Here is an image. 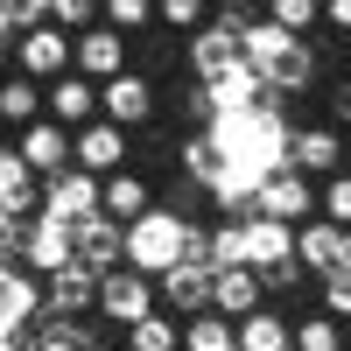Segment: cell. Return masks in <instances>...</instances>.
<instances>
[{"label":"cell","mask_w":351,"mask_h":351,"mask_svg":"<svg viewBox=\"0 0 351 351\" xmlns=\"http://www.w3.org/2000/svg\"><path fill=\"white\" fill-rule=\"evenodd\" d=\"M344 239H351V232H337L330 218H309V225L295 232V267L316 274V281H330V274L344 267Z\"/></svg>","instance_id":"cell-15"},{"label":"cell","mask_w":351,"mask_h":351,"mask_svg":"<svg viewBox=\"0 0 351 351\" xmlns=\"http://www.w3.org/2000/svg\"><path fill=\"white\" fill-rule=\"evenodd\" d=\"M302 281H309V274L295 267V260H288V267H274V274H260V288H267V295H295Z\"/></svg>","instance_id":"cell-33"},{"label":"cell","mask_w":351,"mask_h":351,"mask_svg":"<svg viewBox=\"0 0 351 351\" xmlns=\"http://www.w3.org/2000/svg\"><path fill=\"white\" fill-rule=\"evenodd\" d=\"M49 28H64V36L77 43L84 28H99V8L92 0H49Z\"/></svg>","instance_id":"cell-31"},{"label":"cell","mask_w":351,"mask_h":351,"mask_svg":"<svg viewBox=\"0 0 351 351\" xmlns=\"http://www.w3.org/2000/svg\"><path fill=\"white\" fill-rule=\"evenodd\" d=\"M71 169H84V176H120L127 169V134L112 127V120H92L84 134H71Z\"/></svg>","instance_id":"cell-13"},{"label":"cell","mask_w":351,"mask_h":351,"mask_svg":"<svg viewBox=\"0 0 351 351\" xmlns=\"http://www.w3.org/2000/svg\"><path fill=\"white\" fill-rule=\"evenodd\" d=\"M211 253H190L183 267H169L162 281H155V302H162V316H211Z\"/></svg>","instance_id":"cell-4"},{"label":"cell","mask_w":351,"mask_h":351,"mask_svg":"<svg viewBox=\"0 0 351 351\" xmlns=\"http://www.w3.org/2000/svg\"><path fill=\"white\" fill-rule=\"evenodd\" d=\"M21 267H36V281L77 267V232L56 225V218H28V232H21Z\"/></svg>","instance_id":"cell-8"},{"label":"cell","mask_w":351,"mask_h":351,"mask_svg":"<svg viewBox=\"0 0 351 351\" xmlns=\"http://www.w3.org/2000/svg\"><path fill=\"white\" fill-rule=\"evenodd\" d=\"M0 120H8L14 134H28V127H36L43 120V84H28V77H0Z\"/></svg>","instance_id":"cell-22"},{"label":"cell","mask_w":351,"mask_h":351,"mask_svg":"<svg viewBox=\"0 0 351 351\" xmlns=\"http://www.w3.org/2000/svg\"><path fill=\"white\" fill-rule=\"evenodd\" d=\"M155 28L162 36H204V28H211V8H204V0H162Z\"/></svg>","instance_id":"cell-26"},{"label":"cell","mask_w":351,"mask_h":351,"mask_svg":"<svg viewBox=\"0 0 351 351\" xmlns=\"http://www.w3.org/2000/svg\"><path fill=\"white\" fill-rule=\"evenodd\" d=\"M148 211H155L148 176H134V169L106 176V190H99V218H112V225H134V218H148Z\"/></svg>","instance_id":"cell-20"},{"label":"cell","mask_w":351,"mask_h":351,"mask_svg":"<svg viewBox=\"0 0 351 351\" xmlns=\"http://www.w3.org/2000/svg\"><path fill=\"white\" fill-rule=\"evenodd\" d=\"M99 176H84V169H64V176H49L43 183V218H56V225H92L99 218Z\"/></svg>","instance_id":"cell-6"},{"label":"cell","mask_w":351,"mask_h":351,"mask_svg":"<svg viewBox=\"0 0 351 351\" xmlns=\"http://www.w3.org/2000/svg\"><path fill=\"white\" fill-rule=\"evenodd\" d=\"M190 225L197 218H176V211H148L127 225V267L162 281L169 267H183V246H190Z\"/></svg>","instance_id":"cell-1"},{"label":"cell","mask_w":351,"mask_h":351,"mask_svg":"<svg viewBox=\"0 0 351 351\" xmlns=\"http://www.w3.org/2000/svg\"><path fill=\"white\" fill-rule=\"evenodd\" d=\"M344 351H351V330H344Z\"/></svg>","instance_id":"cell-36"},{"label":"cell","mask_w":351,"mask_h":351,"mask_svg":"<svg viewBox=\"0 0 351 351\" xmlns=\"http://www.w3.org/2000/svg\"><path fill=\"white\" fill-rule=\"evenodd\" d=\"M316 218H330L337 232H351V169H344V176H330V183L316 190Z\"/></svg>","instance_id":"cell-30"},{"label":"cell","mask_w":351,"mask_h":351,"mask_svg":"<svg viewBox=\"0 0 351 351\" xmlns=\"http://www.w3.org/2000/svg\"><path fill=\"white\" fill-rule=\"evenodd\" d=\"M43 316L49 324H84V316H99V274L92 267H64L43 281Z\"/></svg>","instance_id":"cell-10"},{"label":"cell","mask_w":351,"mask_h":351,"mask_svg":"<svg viewBox=\"0 0 351 351\" xmlns=\"http://www.w3.org/2000/svg\"><path fill=\"white\" fill-rule=\"evenodd\" d=\"M211 309L225 316V324H246V316L267 309V288H260V274H253V267H232V274H218V281H211Z\"/></svg>","instance_id":"cell-19"},{"label":"cell","mask_w":351,"mask_h":351,"mask_svg":"<svg viewBox=\"0 0 351 351\" xmlns=\"http://www.w3.org/2000/svg\"><path fill=\"white\" fill-rule=\"evenodd\" d=\"M14 77H28V84L71 77V36L64 28H28V36L14 43Z\"/></svg>","instance_id":"cell-9"},{"label":"cell","mask_w":351,"mask_h":351,"mask_svg":"<svg viewBox=\"0 0 351 351\" xmlns=\"http://www.w3.org/2000/svg\"><path fill=\"white\" fill-rule=\"evenodd\" d=\"M183 71H190V84H218V77H232V71H246L239 36H225V28L190 36V43H183Z\"/></svg>","instance_id":"cell-12"},{"label":"cell","mask_w":351,"mask_h":351,"mask_svg":"<svg viewBox=\"0 0 351 351\" xmlns=\"http://www.w3.org/2000/svg\"><path fill=\"white\" fill-rule=\"evenodd\" d=\"M162 302H155V281L148 274H134V267H112L99 281V324L106 330H134V324H148Z\"/></svg>","instance_id":"cell-2"},{"label":"cell","mask_w":351,"mask_h":351,"mask_svg":"<svg viewBox=\"0 0 351 351\" xmlns=\"http://www.w3.org/2000/svg\"><path fill=\"white\" fill-rule=\"evenodd\" d=\"M324 28H337V36H351V0H330V8H324Z\"/></svg>","instance_id":"cell-34"},{"label":"cell","mask_w":351,"mask_h":351,"mask_svg":"<svg viewBox=\"0 0 351 351\" xmlns=\"http://www.w3.org/2000/svg\"><path fill=\"white\" fill-rule=\"evenodd\" d=\"M127 337V351H183V324H176V316H148V324H134V330H120Z\"/></svg>","instance_id":"cell-25"},{"label":"cell","mask_w":351,"mask_h":351,"mask_svg":"<svg viewBox=\"0 0 351 351\" xmlns=\"http://www.w3.org/2000/svg\"><path fill=\"white\" fill-rule=\"evenodd\" d=\"M267 14L281 36H316V28H324V8H316V0H274V8H260Z\"/></svg>","instance_id":"cell-29"},{"label":"cell","mask_w":351,"mask_h":351,"mask_svg":"<svg viewBox=\"0 0 351 351\" xmlns=\"http://www.w3.org/2000/svg\"><path fill=\"white\" fill-rule=\"evenodd\" d=\"M155 77H141V71H127V77H112V84H99V120H112L120 134H134V127H148L155 120Z\"/></svg>","instance_id":"cell-7"},{"label":"cell","mask_w":351,"mask_h":351,"mask_svg":"<svg viewBox=\"0 0 351 351\" xmlns=\"http://www.w3.org/2000/svg\"><path fill=\"white\" fill-rule=\"evenodd\" d=\"M295 260V225H274V218H246V267L253 274H274Z\"/></svg>","instance_id":"cell-21"},{"label":"cell","mask_w":351,"mask_h":351,"mask_svg":"<svg viewBox=\"0 0 351 351\" xmlns=\"http://www.w3.org/2000/svg\"><path fill=\"white\" fill-rule=\"evenodd\" d=\"M288 337H295V351H344V324H330L324 309H316V316H295Z\"/></svg>","instance_id":"cell-27"},{"label":"cell","mask_w":351,"mask_h":351,"mask_svg":"<svg viewBox=\"0 0 351 351\" xmlns=\"http://www.w3.org/2000/svg\"><path fill=\"white\" fill-rule=\"evenodd\" d=\"M0 211H14L21 225H28V218H43V176L28 169L14 148H0Z\"/></svg>","instance_id":"cell-17"},{"label":"cell","mask_w":351,"mask_h":351,"mask_svg":"<svg viewBox=\"0 0 351 351\" xmlns=\"http://www.w3.org/2000/svg\"><path fill=\"white\" fill-rule=\"evenodd\" d=\"M183 351H239V324H225V316H190L183 324Z\"/></svg>","instance_id":"cell-24"},{"label":"cell","mask_w":351,"mask_h":351,"mask_svg":"<svg viewBox=\"0 0 351 351\" xmlns=\"http://www.w3.org/2000/svg\"><path fill=\"white\" fill-rule=\"evenodd\" d=\"M316 288H324V316L351 330V274H330V281H316Z\"/></svg>","instance_id":"cell-32"},{"label":"cell","mask_w":351,"mask_h":351,"mask_svg":"<svg viewBox=\"0 0 351 351\" xmlns=\"http://www.w3.org/2000/svg\"><path fill=\"white\" fill-rule=\"evenodd\" d=\"M344 49H351V36H344Z\"/></svg>","instance_id":"cell-37"},{"label":"cell","mask_w":351,"mask_h":351,"mask_svg":"<svg viewBox=\"0 0 351 351\" xmlns=\"http://www.w3.org/2000/svg\"><path fill=\"white\" fill-rule=\"evenodd\" d=\"M99 21L112 28V36H155V8L148 0H106Z\"/></svg>","instance_id":"cell-28"},{"label":"cell","mask_w":351,"mask_h":351,"mask_svg":"<svg viewBox=\"0 0 351 351\" xmlns=\"http://www.w3.org/2000/svg\"><path fill=\"white\" fill-rule=\"evenodd\" d=\"M0 351H21V337H0Z\"/></svg>","instance_id":"cell-35"},{"label":"cell","mask_w":351,"mask_h":351,"mask_svg":"<svg viewBox=\"0 0 351 351\" xmlns=\"http://www.w3.org/2000/svg\"><path fill=\"white\" fill-rule=\"evenodd\" d=\"M344 134L337 127H288V155H281V169H295V176H309V183H316V176H324V183H330V176H344Z\"/></svg>","instance_id":"cell-5"},{"label":"cell","mask_w":351,"mask_h":351,"mask_svg":"<svg viewBox=\"0 0 351 351\" xmlns=\"http://www.w3.org/2000/svg\"><path fill=\"white\" fill-rule=\"evenodd\" d=\"M71 71H77L84 84H112V77H127V71H134V64H127V36H112L106 21L84 28V36L71 43Z\"/></svg>","instance_id":"cell-11"},{"label":"cell","mask_w":351,"mask_h":351,"mask_svg":"<svg viewBox=\"0 0 351 351\" xmlns=\"http://www.w3.org/2000/svg\"><path fill=\"white\" fill-rule=\"evenodd\" d=\"M246 218H274V225H309L316 218V183L309 176H295V169H274L267 183L253 190V204H246Z\"/></svg>","instance_id":"cell-3"},{"label":"cell","mask_w":351,"mask_h":351,"mask_svg":"<svg viewBox=\"0 0 351 351\" xmlns=\"http://www.w3.org/2000/svg\"><path fill=\"white\" fill-rule=\"evenodd\" d=\"M14 155L49 183V176H64V169H71V134L56 127V120H36L28 134H14Z\"/></svg>","instance_id":"cell-16"},{"label":"cell","mask_w":351,"mask_h":351,"mask_svg":"<svg viewBox=\"0 0 351 351\" xmlns=\"http://www.w3.org/2000/svg\"><path fill=\"white\" fill-rule=\"evenodd\" d=\"M77 267H92L99 281H106L112 267H127V225H112V218L77 225Z\"/></svg>","instance_id":"cell-18"},{"label":"cell","mask_w":351,"mask_h":351,"mask_svg":"<svg viewBox=\"0 0 351 351\" xmlns=\"http://www.w3.org/2000/svg\"><path fill=\"white\" fill-rule=\"evenodd\" d=\"M43 112H49L64 134H84V127L99 120V84H84L77 71L56 77V84H43Z\"/></svg>","instance_id":"cell-14"},{"label":"cell","mask_w":351,"mask_h":351,"mask_svg":"<svg viewBox=\"0 0 351 351\" xmlns=\"http://www.w3.org/2000/svg\"><path fill=\"white\" fill-rule=\"evenodd\" d=\"M239 351H295V337H288V316L281 309H260L239 324Z\"/></svg>","instance_id":"cell-23"}]
</instances>
